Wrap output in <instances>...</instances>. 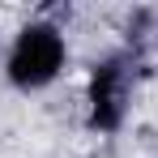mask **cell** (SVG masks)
I'll return each mask as SVG.
<instances>
[{"label":"cell","mask_w":158,"mask_h":158,"mask_svg":"<svg viewBox=\"0 0 158 158\" xmlns=\"http://www.w3.org/2000/svg\"><path fill=\"white\" fill-rule=\"evenodd\" d=\"M85 103H90V128L115 132L120 124H124V115H128V73H124L120 60L94 64Z\"/></svg>","instance_id":"2"},{"label":"cell","mask_w":158,"mask_h":158,"mask_svg":"<svg viewBox=\"0 0 158 158\" xmlns=\"http://www.w3.org/2000/svg\"><path fill=\"white\" fill-rule=\"evenodd\" d=\"M69 64V43H64V30L52 22H30L13 34L9 56H4V77L13 90H43L52 85Z\"/></svg>","instance_id":"1"}]
</instances>
